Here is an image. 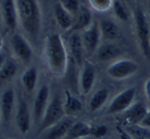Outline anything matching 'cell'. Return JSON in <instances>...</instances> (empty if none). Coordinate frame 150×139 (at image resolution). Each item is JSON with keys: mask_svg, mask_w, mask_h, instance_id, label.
Segmentation results:
<instances>
[{"mask_svg": "<svg viewBox=\"0 0 150 139\" xmlns=\"http://www.w3.org/2000/svg\"><path fill=\"white\" fill-rule=\"evenodd\" d=\"M45 56L48 68L54 75H64L67 68V53L59 33L48 36L45 43Z\"/></svg>", "mask_w": 150, "mask_h": 139, "instance_id": "cell-1", "label": "cell"}, {"mask_svg": "<svg viewBox=\"0 0 150 139\" xmlns=\"http://www.w3.org/2000/svg\"><path fill=\"white\" fill-rule=\"evenodd\" d=\"M18 18L25 32L35 38L40 30V9L38 0H16Z\"/></svg>", "mask_w": 150, "mask_h": 139, "instance_id": "cell-2", "label": "cell"}, {"mask_svg": "<svg viewBox=\"0 0 150 139\" xmlns=\"http://www.w3.org/2000/svg\"><path fill=\"white\" fill-rule=\"evenodd\" d=\"M65 115L66 114L65 111H64L63 102L61 101L59 96H55L49 103L48 107L46 109V112L44 114V117H42L40 126H38V134H40L50 127L59 123L61 119L65 117Z\"/></svg>", "mask_w": 150, "mask_h": 139, "instance_id": "cell-3", "label": "cell"}, {"mask_svg": "<svg viewBox=\"0 0 150 139\" xmlns=\"http://www.w3.org/2000/svg\"><path fill=\"white\" fill-rule=\"evenodd\" d=\"M135 21L140 48H141L142 53L145 56L146 59L150 60V25L148 24L147 18L141 9H137V11H136Z\"/></svg>", "mask_w": 150, "mask_h": 139, "instance_id": "cell-4", "label": "cell"}, {"mask_svg": "<svg viewBox=\"0 0 150 139\" xmlns=\"http://www.w3.org/2000/svg\"><path fill=\"white\" fill-rule=\"evenodd\" d=\"M136 88L128 87L116 95L109 104L107 113L109 114H117V113L125 112L132 104L135 103Z\"/></svg>", "mask_w": 150, "mask_h": 139, "instance_id": "cell-5", "label": "cell"}, {"mask_svg": "<svg viewBox=\"0 0 150 139\" xmlns=\"http://www.w3.org/2000/svg\"><path fill=\"white\" fill-rule=\"evenodd\" d=\"M139 70V66L136 61L130 59H119L111 63L107 68V74L111 78L122 80L136 74Z\"/></svg>", "mask_w": 150, "mask_h": 139, "instance_id": "cell-6", "label": "cell"}, {"mask_svg": "<svg viewBox=\"0 0 150 139\" xmlns=\"http://www.w3.org/2000/svg\"><path fill=\"white\" fill-rule=\"evenodd\" d=\"M82 43L84 46V50L87 55H93L97 51L99 47V41L102 38L100 30H99V25L96 22H92V24L83 30L81 34Z\"/></svg>", "mask_w": 150, "mask_h": 139, "instance_id": "cell-7", "label": "cell"}, {"mask_svg": "<svg viewBox=\"0 0 150 139\" xmlns=\"http://www.w3.org/2000/svg\"><path fill=\"white\" fill-rule=\"evenodd\" d=\"M49 97H50L49 87L47 85H42L38 89V93L35 96V99H34V103H33V121L38 126H40L45 112H46L47 107H48L49 103H50L49 102Z\"/></svg>", "mask_w": 150, "mask_h": 139, "instance_id": "cell-8", "label": "cell"}, {"mask_svg": "<svg viewBox=\"0 0 150 139\" xmlns=\"http://www.w3.org/2000/svg\"><path fill=\"white\" fill-rule=\"evenodd\" d=\"M74 123H75V119L73 117H64L59 123L40 133L38 139H63L69 131L71 127L74 125Z\"/></svg>", "mask_w": 150, "mask_h": 139, "instance_id": "cell-9", "label": "cell"}, {"mask_svg": "<svg viewBox=\"0 0 150 139\" xmlns=\"http://www.w3.org/2000/svg\"><path fill=\"white\" fill-rule=\"evenodd\" d=\"M96 79V71L92 63L85 61L82 66V71L80 73V91L82 95H87L90 93Z\"/></svg>", "mask_w": 150, "mask_h": 139, "instance_id": "cell-10", "label": "cell"}, {"mask_svg": "<svg viewBox=\"0 0 150 139\" xmlns=\"http://www.w3.org/2000/svg\"><path fill=\"white\" fill-rule=\"evenodd\" d=\"M13 107H15V93L13 88H7L0 97V111L3 123L8 124L11 121Z\"/></svg>", "mask_w": 150, "mask_h": 139, "instance_id": "cell-11", "label": "cell"}, {"mask_svg": "<svg viewBox=\"0 0 150 139\" xmlns=\"http://www.w3.org/2000/svg\"><path fill=\"white\" fill-rule=\"evenodd\" d=\"M30 112H29L28 105L24 100H20L16 110V123L19 131L22 134H27L30 129Z\"/></svg>", "mask_w": 150, "mask_h": 139, "instance_id": "cell-12", "label": "cell"}, {"mask_svg": "<svg viewBox=\"0 0 150 139\" xmlns=\"http://www.w3.org/2000/svg\"><path fill=\"white\" fill-rule=\"evenodd\" d=\"M11 46H13V52L23 61H30L32 57V50L27 41L20 34H13L11 38Z\"/></svg>", "mask_w": 150, "mask_h": 139, "instance_id": "cell-13", "label": "cell"}, {"mask_svg": "<svg viewBox=\"0 0 150 139\" xmlns=\"http://www.w3.org/2000/svg\"><path fill=\"white\" fill-rule=\"evenodd\" d=\"M148 109L143 102H135L132 106L127 109L124 113V117L126 120L132 125L141 124V121L148 113Z\"/></svg>", "mask_w": 150, "mask_h": 139, "instance_id": "cell-14", "label": "cell"}, {"mask_svg": "<svg viewBox=\"0 0 150 139\" xmlns=\"http://www.w3.org/2000/svg\"><path fill=\"white\" fill-rule=\"evenodd\" d=\"M2 14L3 20L5 25L9 29L13 30L18 25V11H17V5L16 0H3L2 3Z\"/></svg>", "mask_w": 150, "mask_h": 139, "instance_id": "cell-15", "label": "cell"}, {"mask_svg": "<svg viewBox=\"0 0 150 139\" xmlns=\"http://www.w3.org/2000/svg\"><path fill=\"white\" fill-rule=\"evenodd\" d=\"M69 49H71V55L75 59L78 66L84 64V46L82 43L81 34L79 33H73L69 38Z\"/></svg>", "mask_w": 150, "mask_h": 139, "instance_id": "cell-16", "label": "cell"}, {"mask_svg": "<svg viewBox=\"0 0 150 139\" xmlns=\"http://www.w3.org/2000/svg\"><path fill=\"white\" fill-rule=\"evenodd\" d=\"M119 55H121L120 48L112 43L99 45L98 49L95 52V56L99 61H108V60L115 59Z\"/></svg>", "mask_w": 150, "mask_h": 139, "instance_id": "cell-17", "label": "cell"}, {"mask_svg": "<svg viewBox=\"0 0 150 139\" xmlns=\"http://www.w3.org/2000/svg\"><path fill=\"white\" fill-rule=\"evenodd\" d=\"M91 129H92V126H90L85 121H75L63 139L87 138V137L91 135Z\"/></svg>", "mask_w": 150, "mask_h": 139, "instance_id": "cell-18", "label": "cell"}, {"mask_svg": "<svg viewBox=\"0 0 150 139\" xmlns=\"http://www.w3.org/2000/svg\"><path fill=\"white\" fill-rule=\"evenodd\" d=\"M54 14H55V18L58 25L63 30H67V29L71 28L74 26L75 18L62 6L61 3H57L55 5V7H54Z\"/></svg>", "mask_w": 150, "mask_h": 139, "instance_id": "cell-19", "label": "cell"}, {"mask_svg": "<svg viewBox=\"0 0 150 139\" xmlns=\"http://www.w3.org/2000/svg\"><path fill=\"white\" fill-rule=\"evenodd\" d=\"M92 24V15L88 7L81 6L78 11L77 16L75 17L73 28L75 30H85Z\"/></svg>", "mask_w": 150, "mask_h": 139, "instance_id": "cell-20", "label": "cell"}, {"mask_svg": "<svg viewBox=\"0 0 150 139\" xmlns=\"http://www.w3.org/2000/svg\"><path fill=\"white\" fill-rule=\"evenodd\" d=\"M109 89L108 88H100L96 91L92 96L88 103V108L90 112H96L104 106L109 99Z\"/></svg>", "mask_w": 150, "mask_h": 139, "instance_id": "cell-21", "label": "cell"}, {"mask_svg": "<svg viewBox=\"0 0 150 139\" xmlns=\"http://www.w3.org/2000/svg\"><path fill=\"white\" fill-rule=\"evenodd\" d=\"M99 30L102 38L106 41H114L118 38L119 34V29L118 26L109 19H104L99 22Z\"/></svg>", "mask_w": 150, "mask_h": 139, "instance_id": "cell-22", "label": "cell"}, {"mask_svg": "<svg viewBox=\"0 0 150 139\" xmlns=\"http://www.w3.org/2000/svg\"><path fill=\"white\" fill-rule=\"evenodd\" d=\"M63 105L64 111H65V114L67 116H71V115H74L83 110L82 102L78 98L74 97V96L69 95V93H66V98L65 101L63 102Z\"/></svg>", "mask_w": 150, "mask_h": 139, "instance_id": "cell-23", "label": "cell"}, {"mask_svg": "<svg viewBox=\"0 0 150 139\" xmlns=\"http://www.w3.org/2000/svg\"><path fill=\"white\" fill-rule=\"evenodd\" d=\"M36 81H38V71L35 68H30L24 72L22 76V83L26 91H32L35 88Z\"/></svg>", "mask_w": 150, "mask_h": 139, "instance_id": "cell-24", "label": "cell"}, {"mask_svg": "<svg viewBox=\"0 0 150 139\" xmlns=\"http://www.w3.org/2000/svg\"><path fill=\"white\" fill-rule=\"evenodd\" d=\"M17 64L11 60H7L0 70V81H6L13 78L17 73Z\"/></svg>", "mask_w": 150, "mask_h": 139, "instance_id": "cell-25", "label": "cell"}, {"mask_svg": "<svg viewBox=\"0 0 150 139\" xmlns=\"http://www.w3.org/2000/svg\"><path fill=\"white\" fill-rule=\"evenodd\" d=\"M113 11H114L115 16L117 17L119 20L123 21V22H126L129 19V11H128L127 7L121 2L119 0H115L113 2Z\"/></svg>", "mask_w": 150, "mask_h": 139, "instance_id": "cell-26", "label": "cell"}, {"mask_svg": "<svg viewBox=\"0 0 150 139\" xmlns=\"http://www.w3.org/2000/svg\"><path fill=\"white\" fill-rule=\"evenodd\" d=\"M61 5L69 11L74 18L77 16L78 11L80 9V4H79V0H61Z\"/></svg>", "mask_w": 150, "mask_h": 139, "instance_id": "cell-27", "label": "cell"}, {"mask_svg": "<svg viewBox=\"0 0 150 139\" xmlns=\"http://www.w3.org/2000/svg\"><path fill=\"white\" fill-rule=\"evenodd\" d=\"M90 4L97 11H105L113 5V0H89Z\"/></svg>", "mask_w": 150, "mask_h": 139, "instance_id": "cell-28", "label": "cell"}, {"mask_svg": "<svg viewBox=\"0 0 150 139\" xmlns=\"http://www.w3.org/2000/svg\"><path fill=\"white\" fill-rule=\"evenodd\" d=\"M108 133V127L100 125V126H92L91 129V136H94L96 138H102L106 136Z\"/></svg>", "mask_w": 150, "mask_h": 139, "instance_id": "cell-29", "label": "cell"}, {"mask_svg": "<svg viewBox=\"0 0 150 139\" xmlns=\"http://www.w3.org/2000/svg\"><path fill=\"white\" fill-rule=\"evenodd\" d=\"M144 91H145V95L147 100L150 103V79L146 80L145 84H144Z\"/></svg>", "mask_w": 150, "mask_h": 139, "instance_id": "cell-30", "label": "cell"}, {"mask_svg": "<svg viewBox=\"0 0 150 139\" xmlns=\"http://www.w3.org/2000/svg\"><path fill=\"white\" fill-rule=\"evenodd\" d=\"M140 125L145 127V128H150V111H148V113L146 114V116L144 117Z\"/></svg>", "mask_w": 150, "mask_h": 139, "instance_id": "cell-31", "label": "cell"}, {"mask_svg": "<svg viewBox=\"0 0 150 139\" xmlns=\"http://www.w3.org/2000/svg\"><path fill=\"white\" fill-rule=\"evenodd\" d=\"M4 63H5V56L4 54L0 53V70H1V68H2Z\"/></svg>", "mask_w": 150, "mask_h": 139, "instance_id": "cell-32", "label": "cell"}, {"mask_svg": "<svg viewBox=\"0 0 150 139\" xmlns=\"http://www.w3.org/2000/svg\"><path fill=\"white\" fill-rule=\"evenodd\" d=\"M2 45H3V42H2V38L0 36V49L2 48Z\"/></svg>", "mask_w": 150, "mask_h": 139, "instance_id": "cell-33", "label": "cell"}, {"mask_svg": "<svg viewBox=\"0 0 150 139\" xmlns=\"http://www.w3.org/2000/svg\"><path fill=\"white\" fill-rule=\"evenodd\" d=\"M2 121V117H1V111H0V123Z\"/></svg>", "mask_w": 150, "mask_h": 139, "instance_id": "cell-34", "label": "cell"}, {"mask_svg": "<svg viewBox=\"0 0 150 139\" xmlns=\"http://www.w3.org/2000/svg\"><path fill=\"white\" fill-rule=\"evenodd\" d=\"M0 139H7V138H4V137H0Z\"/></svg>", "mask_w": 150, "mask_h": 139, "instance_id": "cell-35", "label": "cell"}, {"mask_svg": "<svg viewBox=\"0 0 150 139\" xmlns=\"http://www.w3.org/2000/svg\"><path fill=\"white\" fill-rule=\"evenodd\" d=\"M0 26H1V17H0Z\"/></svg>", "mask_w": 150, "mask_h": 139, "instance_id": "cell-36", "label": "cell"}, {"mask_svg": "<svg viewBox=\"0 0 150 139\" xmlns=\"http://www.w3.org/2000/svg\"><path fill=\"white\" fill-rule=\"evenodd\" d=\"M125 1H127V2H129V1H132V0H125Z\"/></svg>", "mask_w": 150, "mask_h": 139, "instance_id": "cell-37", "label": "cell"}, {"mask_svg": "<svg viewBox=\"0 0 150 139\" xmlns=\"http://www.w3.org/2000/svg\"><path fill=\"white\" fill-rule=\"evenodd\" d=\"M148 1H149V9H150V0H148Z\"/></svg>", "mask_w": 150, "mask_h": 139, "instance_id": "cell-38", "label": "cell"}, {"mask_svg": "<svg viewBox=\"0 0 150 139\" xmlns=\"http://www.w3.org/2000/svg\"><path fill=\"white\" fill-rule=\"evenodd\" d=\"M81 139H88V138H81Z\"/></svg>", "mask_w": 150, "mask_h": 139, "instance_id": "cell-39", "label": "cell"}, {"mask_svg": "<svg viewBox=\"0 0 150 139\" xmlns=\"http://www.w3.org/2000/svg\"><path fill=\"white\" fill-rule=\"evenodd\" d=\"M149 40H150V34H149Z\"/></svg>", "mask_w": 150, "mask_h": 139, "instance_id": "cell-40", "label": "cell"}]
</instances>
